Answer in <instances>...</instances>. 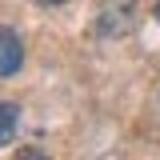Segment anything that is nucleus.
Wrapping results in <instances>:
<instances>
[{"mask_svg": "<svg viewBox=\"0 0 160 160\" xmlns=\"http://www.w3.org/2000/svg\"><path fill=\"white\" fill-rule=\"evenodd\" d=\"M136 16V0H100L96 8V32L100 36H124Z\"/></svg>", "mask_w": 160, "mask_h": 160, "instance_id": "1", "label": "nucleus"}, {"mask_svg": "<svg viewBox=\"0 0 160 160\" xmlns=\"http://www.w3.org/2000/svg\"><path fill=\"white\" fill-rule=\"evenodd\" d=\"M20 64H24V40L12 28H0V80L16 76Z\"/></svg>", "mask_w": 160, "mask_h": 160, "instance_id": "2", "label": "nucleus"}, {"mask_svg": "<svg viewBox=\"0 0 160 160\" xmlns=\"http://www.w3.org/2000/svg\"><path fill=\"white\" fill-rule=\"evenodd\" d=\"M16 128H20V108L12 100H0V148L16 136Z\"/></svg>", "mask_w": 160, "mask_h": 160, "instance_id": "3", "label": "nucleus"}, {"mask_svg": "<svg viewBox=\"0 0 160 160\" xmlns=\"http://www.w3.org/2000/svg\"><path fill=\"white\" fill-rule=\"evenodd\" d=\"M40 4H68V0H40Z\"/></svg>", "mask_w": 160, "mask_h": 160, "instance_id": "4", "label": "nucleus"}, {"mask_svg": "<svg viewBox=\"0 0 160 160\" xmlns=\"http://www.w3.org/2000/svg\"><path fill=\"white\" fill-rule=\"evenodd\" d=\"M156 20H160V4H156Z\"/></svg>", "mask_w": 160, "mask_h": 160, "instance_id": "5", "label": "nucleus"}]
</instances>
